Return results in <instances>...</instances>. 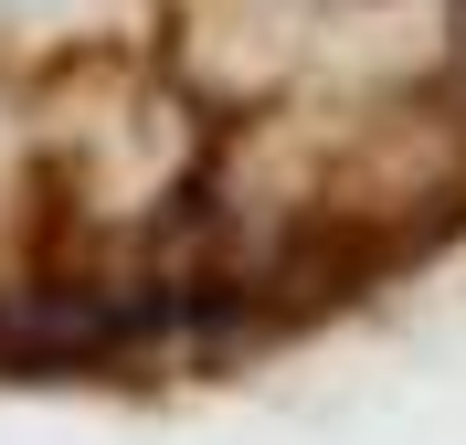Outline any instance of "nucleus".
Instances as JSON below:
<instances>
[{
    "label": "nucleus",
    "mask_w": 466,
    "mask_h": 445,
    "mask_svg": "<svg viewBox=\"0 0 466 445\" xmlns=\"http://www.w3.org/2000/svg\"><path fill=\"white\" fill-rule=\"evenodd\" d=\"M86 11V0H0V43H22V32H64Z\"/></svg>",
    "instance_id": "obj_1"
}]
</instances>
